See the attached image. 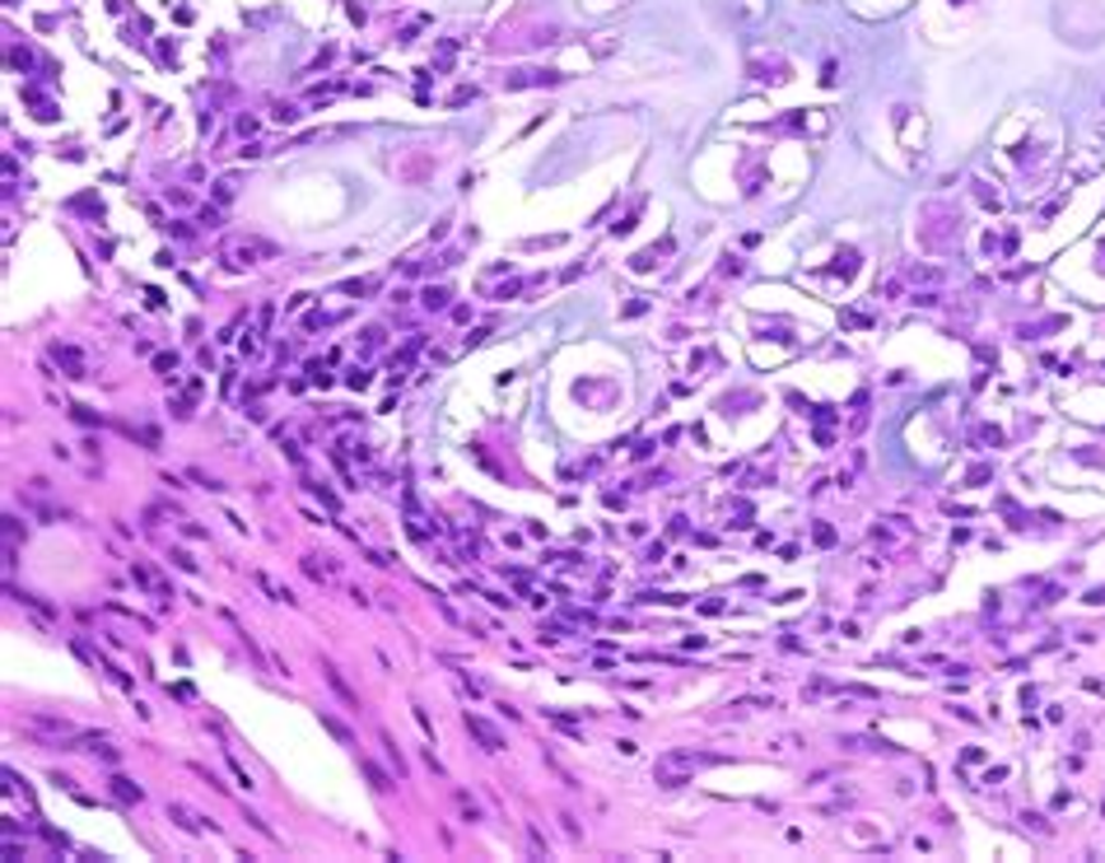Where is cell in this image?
Returning a JSON list of instances; mask_svg holds the SVG:
<instances>
[{
	"label": "cell",
	"instance_id": "9c48e42d",
	"mask_svg": "<svg viewBox=\"0 0 1105 863\" xmlns=\"http://www.w3.org/2000/svg\"><path fill=\"white\" fill-rule=\"evenodd\" d=\"M555 80L560 75H551V71L546 75H541V71H522V75H508L504 84H508V90H528V84H555Z\"/></svg>",
	"mask_w": 1105,
	"mask_h": 863
},
{
	"label": "cell",
	"instance_id": "484cf974",
	"mask_svg": "<svg viewBox=\"0 0 1105 863\" xmlns=\"http://www.w3.org/2000/svg\"><path fill=\"white\" fill-rule=\"evenodd\" d=\"M294 117H299V113H294L290 103H280V108H275V122H294Z\"/></svg>",
	"mask_w": 1105,
	"mask_h": 863
},
{
	"label": "cell",
	"instance_id": "30bf717a",
	"mask_svg": "<svg viewBox=\"0 0 1105 863\" xmlns=\"http://www.w3.org/2000/svg\"><path fill=\"white\" fill-rule=\"evenodd\" d=\"M322 729H327L331 737H337V742H341V747H355V733H350V729H345V723H341V719H331V714H322Z\"/></svg>",
	"mask_w": 1105,
	"mask_h": 863
},
{
	"label": "cell",
	"instance_id": "5bb4252c",
	"mask_svg": "<svg viewBox=\"0 0 1105 863\" xmlns=\"http://www.w3.org/2000/svg\"><path fill=\"white\" fill-rule=\"evenodd\" d=\"M154 374H164V378H178V355H154Z\"/></svg>",
	"mask_w": 1105,
	"mask_h": 863
},
{
	"label": "cell",
	"instance_id": "44dd1931",
	"mask_svg": "<svg viewBox=\"0 0 1105 863\" xmlns=\"http://www.w3.org/2000/svg\"><path fill=\"white\" fill-rule=\"evenodd\" d=\"M345 383L355 388V392H364V388H368V374H364V369H350V378H345Z\"/></svg>",
	"mask_w": 1105,
	"mask_h": 863
},
{
	"label": "cell",
	"instance_id": "52a82bcc",
	"mask_svg": "<svg viewBox=\"0 0 1105 863\" xmlns=\"http://www.w3.org/2000/svg\"><path fill=\"white\" fill-rule=\"evenodd\" d=\"M322 677H327V686H331V690H337V696H341V700L350 705V710H360V696H355V690H350V686H345V677H341V672H337V667H331V663H322Z\"/></svg>",
	"mask_w": 1105,
	"mask_h": 863
},
{
	"label": "cell",
	"instance_id": "ba28073f",
	"mask_svg": "<svg viewBox=\"0 0 1105 863\" xmlns=\"http://www.w3.org/2000/svg\"><path fill=\"white\" fill-rule=\"evenodd\" d=\"M168 817H173V821H178V826H183V831H187V836H201V831H210V826H201L197 817H191V813H187V807H183V803H168Z\"/></svg>",
	"mask_w": 1105,
	"mask_h": 863
},
{
	"label": "cell",
	"instance_id": "6da1fadb",
	"mask_svg": "<svg viewBox=\"0 0 1105 863\" xmlns=\"http://www.w3.org/2000/svg\"><path fill=\"white\" fill-rule=\"evenodd\" d=\"M280 248L271 244V238H257V234H238V238H224V244H220V257H224V262H230V267H257V262H271V257H275Z\"/></svg>",
	"mask_w": 1105,
	"mask_h": 863
},
{
	"label": "cell",
	"instance_id": "4fadbf2b",
	"mask_svg": "<svg viewBox=\"0 0 1105 863\" xmlns=\"http://www.w3.org/2000/svg\"><path fill=\"white\" fill-rule=\"evenodd\" d=\"M420 304H425L430 314H434V308H444V304H448V289H444V285H430L425 295H420Z\"/></svg>",
	"mask_w": 1105,
	"mask_h": 863
},
{
	"label": "cell",
	"instance_id": "7a4b0ae2",
	"mask_svg": "<svg viewBox=\"0 0 1105 863\" xmlns=\"http://www.w3.org/2000/svg\"><path fill=\"white\" fill-rule=\"evenodd\" d=\"M718 756H691V752H672V756H662V761L654 766V775H658V784L662 789H681L686 784V775L695 770V766H714Z\"/></svg>",
	"mask_w": 1105,
	"mask_h": 863
},
{
	"label": "cell",
	"instance_id": "ac0fdd59",
	"mask_svg": "<svg viewBox=\"0 0 1105 863\" xmlns=\"http://www.w3.org/2000/svg\"><path fill=\"white\" fill-rule=\"evenodd\" d=\"M378 345H383V327H368V332H364V355L378 351Z\"/></svg>",
	"mask_w": 1105,
	"mask_h": 863
},
{
	"label": "cell",
	"instance_id": "8992f818",
	"mask_svg": "<svg viewBox=\"0 0 1105 863\" xmlns=\"http://www.w3.org/2000/svg\"><path fill=\"white\" fill-rule=\"evenodd\" d=\"M108 789H113V799H117V803H140V799H145V789H140L136 780H127V775H113Z\"/></svg>",
	"mask_w": 1105,
	"mask_h": 863
},
{
	"label": "cell",
	"instance_id": "4316f807",
	"mask_svg": "<svg viewBox=\"0 0 1105 863\" xmlns=\"http://www.w3.org/2000/svg\"><path fill=\"white\" fill-rule=\"evenodd\" d=\"M75 421H80V425H103V421L94 416V411H84V406H75Z\"/></svg>",
	"mask_w": 1105,
	"mask_h": 863
},
{
	"label": "cell",
	"instance_id": "2e32d148",
	"mask_svg": "<svg viewBox=\"0 0 1105 863\" xmlns=\"http://www.w3.org/2000/svg\"><path fill=\"white\" fill-rule=\"evenodd\" d=\"M383 747H388V756L397 761V775H407V761H401V747H397V742H392L388 733H383Z\"/></svg>",
	"mask_w": 1105,
	"mask_h": 863
},
{
	"label": "cell",
	"instance_id": "7402d4cb",
	"mask_svg": "<svg viewBox=\"0 0 1105 863\" xmlns=\"http://www.w3.org/2000/svg\"><path fill=\"white\" fill-rule=\"evenodd\" d=\"M308 378H313V383H322V388L331 383V378H327V369L318 365V359H313V365H308Z\"/></svg>",
	"mask_w": 1105,
	"mask_h": 863
},
{
	"label": "cell",
	"instance_id": "ffe728a7",
	"mask_svg": "<svg viewBox=\"0 0 1105 863\" xmlns=\"http://www.w3.org/2000/svg\"><path fill=\"white\" fill-rule=\"evenodd\" d=\"M313 495H318V499H322V505H327L331 513H337V509H341V499H337V495H331V490H322V486H313Z\"/></svg>",
	"mask_w": 1105,
	"mask_h": 863
},
{
	"label": "cell",
	"instance_id": "cb8c5ba5",
	"mask_svg": "<svg viewBox=\"0 0 1105 863\" xmlns=\"http://www.w3.org/2000/svg\"><path fill=\"white\" fill-rule=\"evenodd\" d=\"M230 770H234V775H238V784H243V789H252V775H248V770H243V766H238V761H234V756H230Z\"/></svg>",
	"mask_w": 1105,
	"mask_h": 863
},
{
	"label": "cell",
	"instance_id": "d6986e66",
	"mask_svg": "<svg viewBox=\"0 0 1105 863\" xmlns=\"http://www.w3.org/2000/svg\"><path fill=\"white\" fill-rule=\"evenodd\" d=\"M131 579L140 583V589H154V579H150V569H145V565H131Z\"/></svg>",
	"mask_w": 1105,
	"mask_h": 863
},
{
	"label": "cell",
	"instance_id": "9a60e30c",
	"mask_svg": "<svg viewBox=\"0 0 1105 863\" xmlns=\"http://www.w3.org/2000/svg\"><path fill=\"white\" fill-rule=\"evenodd\" d=\"M168 560L178 565V569H187V575H197V560H191L187 551H178V546H173V551H168Z\"/></svg>",
	"mask_w": 1105,
	"mask_h": 863
},
{
	"label": "cell",
	"instance_id": "e0dca14e",
	"mask_svg": "<svg viewBox=\"0 0 1105 863\" xmlns=\"http://www.w3.org/2000/svg\"><path fill=\"white\" fill-rule=\"evenodd\" d=\"M458 807H462V817H467V821H481V807H477V803H471V799H467V793H458Z\"/></svg>",
	"mask_w": 1105,
	"mask_h": 863
},
{
	"label": "cell",
	"instance_id": "83f0119b",
	"mask_svg": "<svg viewBox=\"0 0 1105 863\" xmlns=\"http://www.w3.org/2000/svg\"><path fill=\"white\" fill-rule=\"evenodd\" d=\"M201 224H210V229L220 224V211H215V205H205V211H201Z\"/></svg>",
	"mask_w": 1105,
	"mask_h": 863
},
{
	"label": "cell",
	"instance_id": "7c38bea8",
	"mask_svg": "<svg viewBox=\"0 0 1105 863\" xmlns=\"http://www.w3.org/2000/svg\"><path fill=\"white\" fill-rule=\"evenodd\" d=\"M360 770L368 775V784H374L378 793H388V789H392V780H388V775H383V770H378L374 761H360Z\"/></svg>",
	"mask_w": 1105,
	"mask_h": 863
},
{
	"label": "cell",
	"instance_id": "5b68a950",
	"mask_svg": "<svg viewBox=\"0 0 1105 863\" xmlns=\"http://www.w3.org/2000/svg\"><path fill=\"white\" fill-rule=\"evenodd\" d=\"M51 359H57V365L66 369V378H90V365H84V355L75 351V345H51Z\"/></svg>",
	"mask_w": 1105,
	"mask_h": 863
},
{
	"label": "cell",
	"instance_id": "8fae6325",
	"mask_svg": "<svg viewBox=\"0 0 1105 863\" xmlns=\"http://www.w3.org/2000/svg\"><path fill=\"white\" fill-rule=\"evenodd\" d=\"M257 589H261V593H271V602H294V593H290V589H280V583H275L271 575H257Z\"/></svg>",
	"mask_w": 1105,
	"mask_h": 863
},
{
	"label": "cell",
	"instance_id": "3957f363",
	"mask_svg": "<svg viewBox=\"0 0 1105 863\" xmlns=\"http://www.w3.org/2000/svg\"><path fill=\"white\" fill-rule=\"evenodd\" d=\"M397 168V178L401 182H411V187H420L425 178H434V168H438V159L434 154H425V150H411V154H401V159L392 164Z\"/></svg>",
	"mask_w": 1105,
	"mask_h": 863
},
{
	"label": "cell",
	"instance_id": "277c9868",
	"mask_svg": "<svg viewBox=\"0 0 1105 863\" xmlns=\"http://www.w3.org/2000/svg\"><path fill=\"white\" fill-rule=\"evenodd\" d=\"M467 733H471V737H477V742H481V747H485V752H504V733L495 729V723H485L481 714H467Z\"/></svg>",
	"mask_w": 1105,
	"mask_h": 863
},
{
	"label": "cell",
	"instance_id": "603a6c76",
	"mask_svg": "<svg viewBox=\"0 0 1105 863\" xmlns=\"http://www.w3.org/2000/svg\"><path fill=\"white\" fill-rule=\"evenodd\" d=\"M304 575H308V579H318V583L327 579V575H322V569H318V560H313V556H304Z\"/></svg>",
	"mask_w": 1105,
	"mask_h": 863
},
{
	"label": "cell",
	"instance_id": "d4e9b609",
	"mask_svg": "<svg viewBox=\"0 0 1105 863\" xmlns=\"http://www.w3.org/2000/svg\"><path fill=\"white\" fill-rule=\"evenodd\" d=\"M368 289H374V281H350L345 295H368Z\"/></svg>",
	"mask_w": 1105,
	"mask_h": 863
}]
</instances>
